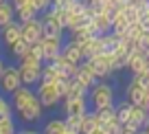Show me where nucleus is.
<instances>
[{"instance_id": "obj_1", "label": "nucleus", "mask_w": 149, "mask_h": 134, "mask_svg": "<svg viewBox=\"0 0 149 134\" xmlns=\"http://www.w3.org/2000/svg\"><path fill=\"white\" fill-rule=\"evenodd\" d=\"M13 103H15V112L20 114L22 121H37L42 116V103H40L37 95L31 93L29 86H20L13 93Z\"/></svg>"}, {"instance_id": "obj_2", "label": "nucleus", "mask_w": 149, "mask_h": 134, "mask_svg": "<svg viewBox=\"0 0 149 134\" xmlns=\"http://www.w3.org/2000/svg\"><path fill=\"white\" fill-rule=\"evenodd\" d=\"M90 103H92L94 110H103V108L116 106L114 103V88L105 81H97L92 88H90Z\"/></svg>"}, {"instance_id": "obj_3", "label": "nucleus", "mask_w": 149, "mask_h": 134, "mask_svg": "<svg viewBox=\"0 0 149 134\" xmlns=\"http://www.w3.org/2000/svg\"><path fill=\"white\" fill-rule=\"evenodd\" d=\"M42 62H37V60H33L31 55H26L22 60V64L18 66V73H20V79H22V83L24 86H29L31 88L33 83H37L40 79H42Z\"/></svg>"}, {"instance_id": "obj_4", "label": "nucleus", "mask_w": 149, "mask_h": 134, "mask_svg": "<svg viewBox=\"0 0 149 134\" xmlns=\"http://www.w3.org/2000/svg\"><path fill=\"white\" fill-rule=\"evenodd\" d=\"M20 83H22V79H20L18 68H13V66H7V68L2 70V75H0V86H2V93L13 95L15 90L20 88Z\"/></svg>"}, {"instance_id": "obj_5", "label": "nucleus", "mask_w": 149, "mask_h": 134, "mask_svg": "<svg viewBox=\"0 0 149 134\" xmlns=\"http://www.w3.org/2000/svg\"><path fill=\"white\" fill-rule=\"evenodd\" d=\"M37 99H40V103L46 108L55 106L57 101H59V93H57L55 83H40V88H37Z\"/></svg>"}, {"instance_id": "obj_6", "label": "nucleus", "mask_w": 149, "mask_h": 134, "mask_svg": "<svg viewBox=\"0 0 149 134\" xmlns=\"http://www.w3.org/2000/svg\"><path fill=\"white\" fill-rule=\"evenodd\" d=\"M40 44H42V60L46 64H53L61 55V42L59 40H46V37H42Z\"/></svg>"}, {"instance_id": "obj_7", "label": "nucleus", "mask_w": 149, "mask_h": 134, "mask_svg": "<svg viewBox=\"0 0 149 134\" xmlns=\"http://www.w3.org/2000/svg\"><path fill=\"white\" fill-rule=\"evenodd\" d=\"M22 40L29 44H37L42 40V20H31V22L22 24Z\"/></svg>"}, {"instance_id": "obj_8", "label": "nucleus", "mask_w": 149, "mask_h": 134, "mask_svg": "<svg viewBox=\"0 0 149 134\" xmlns=\"http://www.w3.org/2000/svg\"><path fill=\"white\" fill-rule=\"evenodd\" d=\"M72 79H74L77 83H81L84 88H88V90L97 83V77H94V73H92V68H90L88 62H81L79 68H77V75H74Z\"/></svg>"}, {"instance_id": "obj_9", "label": "nucleus", "mask_w": 149, "mask_h": 134, "mask_svg": "<svg viewBox=\"0 0 149 134\" xmlns=\"http://www.w3.org/2000/svg\"><path fill=\"white\" fill-rule=\"evenodd\" d=\"M22 40V24L20 22H11L2 29V42H5L7 46H13L15 42Z\"/></svg>"}, {"instance_id": "obj_10", "label": "nucleus", "mask_w": 149, "mask_h": 134, "mask_svg": "<svg viewBox=\"0 0 149 134\" xmlns=\"http://www.w3.org/2000/svg\"><path fill=\"white\" fill-rule=\"evenodd\" d=\"M143 99H145V88L132 79V81L127 83V88H125V101H130L132 106H140Z\"/></svg>"}, {"instance_id": "obj_11", "label": "nucleus", "mask_w": 149, "mask_h": 134, "mask_svg": "<svg viewBox=\"0 0 149 134\" xmlns=\"http://www.w3.org/2000/svg\"><path fill=\"white\" fill-rule=\"evenodd\" d=\"M66 116H86L88 114V99H74V101H64Z\"/></svg>"}, {"instance_id": "obj_12", "label": "nucleus", "mask_w": 149, "mask_h": 134, "mask_svg": "<svg viewBox=\"0 0 149 134\" xmlns=\"http://www.w3.org/2000/svg\"><path fill=\"white\" fill-rule=\"evenodd\" d=\"M61 57H64L66 62H70V64L79 66L81 62H84V57H81V51H79V44L77 42L70 40L66 46H61Z\"/></svg>"}, {"instance_id": "obj_13", "label": "nucleus", "mask_w": 149, "mask_h": 134, "mask_svg": "<svg viewBox=\"0 0 149 134\" xmlns=\"http://www.w3.org/2000/svg\"><path fill=\"white\" fill-rule=\"evenodd\" d=\"M99 42H101V53L103 55H114V51H116L121 40H118L114 33H105V35L99 37Z\"/></svg>"}, {"instance_id": "obj_14", "label": "nucleus", "mask_w": 149, "mask_h": 134, "mask_svg": "<svg viewBox=\"0 0 149 134\" xmlns=\"http://www.w3.org/2000/svg\"><path fill=\"white\" fill-rule=\"evenodd\" d=\"M86 97H88V88H84L74 79H70V86H68V93H66L64 101H74V99H86Z\"/></svg>"}, {"instance_id": "obj_15", "label": "nucleus", "mask_w": 149, "mask_h": 134, "mask_svg": "<svg viewBox=\"0 0 149 134\" xmlns=\"http://www.w3.org/2000/svg\"><path fill=\"white\" fill-rule=\"evenodd\" d=\"M97 130H101V128H99V119H97V114H94V112H88V114L84 116V121H81V130H79V134H94Z\"/></svg>"}, {"instance_id": "obj_16", "label": "nucleus", "mask_w": 149, "mask_h": 134, "mask_svg": "<svg viewBox=\"0 0 149 134\" xmlns=\"http://www.w3.org/2000/svg\"><path fill=\"white\" fill-rule=\"evenodd\" d=\"M130 114H132V103L130 101H121L116 103V121L121 125H125L130 121Z\"/></svg>"}, {"instance_id": "obj_17", "label": "nucleus", "mask_w": 149, "mask_h": 134, "mask_svg": "<svg viewBox=\"0 0 149 134\" xmlns=\"http://www.w3.org/2000/svg\"><path fill=\"white\" fill-rule=\"evenodd\" d=\"M57 79H61L59 73H57V68L53 64H46L42 68V79H40V83H55Z\"/></svg>"}, {"instance_id": "obj_18", "label": "nucleus", "mask_w": 149, "mask_h": 134, "mask_svg": "<svg viewBox=\"0 0 149 134\" xmlns=\"http://www.w3.org/2000/svg\"><path fill=\"white\" fill-rule=\"evenodd\" d=\"M11 22H13V7L9 2H2L0 5V29H5Z\"/></svg>"}, {"instance_id": "obj_19", "label": "nucleus", "mask_w": 149, "mask_h": 134, "mask_svg": "<svg viewBox=\"0 0 149 134\" xmlns=\"http://www.w3.org/2000/svg\"><path fill=\"white\" fill-rule=\"evenodd\" d=\"M94 114H97V119H99V128H101L103 123H107V121H112V119H116V106L103 108V110H94Z\"/></svg>"}, {"instance_id": "obj_20", "label": "nucleus", "mask_w": 149, "mask_h": 134, "mask_svg": "<svg viewBox=\"0 0 149 134\" xmlns=\"http://www.w3.org/2000/svg\"><path fill=\"white\" fill-rule=\"evenodd\" d=\"M44 134H66V125L61 119H53L44 125Z\"/></svg>"}, {"instance_id": "obj_21", "label": "nucleus", "mask_w": 149, "mask_h": 134, "mask_svg": "<svg viewBox=\"0 0 149 134\" xmlns=\"http://www.w3.org/2000/svg\"><path fill=\"white\" fill-rule=\"evenodd\" d=\"M81 121H84V116H66V119H64L66 132H70V134H79Z\"/></svg>"}, {"instance_id": "obj_22", "label": "nucleus", "mask_w": 149, "mask_h": 134, "mask_svg": "<svg viewBox=\"0 0 149 134\" xmlns=\"http://www.w3.org/2000/svg\"><path fill=\"white\" fill-rule=\"evenodd\" d=\"M29 51H31V44H29V42H24V40L15 42L13 46H11V53H13V55H18L20 60H24V57L29 55Z\"/></svg>"}, {"instance_id": "obj_23", "label": "nucleus", "mask_w": 149, "mask_h": 134, "mask_svg": "<svg viewBox=\"0 0 149 134\" xmlns=\"http://www.w3.org/2000/svg\"><path fill=\"white\" fill-rule=\"evenodd\" d=\"M15 13H18V18H20V24H24V22H31V20H35L37 11L33 9V7H24V9L15 11Z\"/></svg>"}, {"instance_id": "obj_24", "label": "nucleus", "mask_w": 149, "mask_h": 134, "mask_svg": "<svg viewBox=\"0 0 149 134\" xmlns=\"http://www.w3.org/2000/svg\"><path fill=\"white\" fill-rule=\"evenodd\" d=\"M101 130H103L105 134H123V125L118 123L116 119H112V121H107V123H103Z\"/></svg>"}, {"instance_id": "obj_25", "label": "nucleus", "mask_w": 149, "mask_h": 134, "mask_svg": "<svg viewBox=\"0 0 149 134\" xmlns=\"http://www.w3.org/2000/svg\"><path fill=\"white\" fill-rule=\"evenodd\" d=\"M29 55H31L33 60H37V62H44V60H42V44H40V42H37V44H31Z\"/></svg>"}, {"instance_id": "obj_26", "label": "nucleus", "mask_w": 149, "mask_h": 134, "mask_svg": "<svg viewBox=\"0 0 149 134\" xmlns=\"http://www.w3.org/2000/svg\"><path fill=\"white\" fill-rule=\"evenodd\" d=\"M31 7L35 11H44V9H51V0H31Z\"/></svg>"}, {"instance_id": "obj_27", "label": "nucleus", "mask_w": 149, "mask_h": 134, "mask_svg": "<svg viewBox=\"0 0 149 134\" xmlns=\"http://www.w3.org/2000/svg\"><path fill=\"white\" fill-rule=\"evenodd\" d=\"M7 116H11V108H9V103L5 101V97L0 95V119H7Z\"/></svg>"}, {"instance_id": "obj_28", "label": "nucleus", "mask_w": 149, "mask_h": 134, "mask_svg": "<svg viewBox=\"0 0 149 134\" xmlns=\"http://www.w3.org/2000/svg\"><path fill=\"white\" fill-rule=\"evenodd\" d=\"M11 7H13V11H20L24 7H31V0H11Z\"/></svg>"}, {"instance_id": "obj_29", "label": "nucleus", "mask_w": 149, "mask_h": 134, "mask_svg": "<svg viewBox=\"0 0 149 134\" xmlns=\"http://www.w3.org/2000/svg\"><path fill=\"white\" fill-rule=\"evenodd\" d=\"M70 2H72V0H51V7H53V9H61V11H64Z\"/></svg>"}, {"instance_id": "obj_30", "label": "nucleus", "mask_w": 149, "mask_h": 134, "mask_svg": "<svg viewBox=\"0 0 149 134\" xmlns=\"http://www.w3.org/2000/svg\"><path fill=\"white\" fill-rule=\"evenodd\" d=\"M140 108H145V110L149 112V88H145V99H143V103H140Z\"/></svg>"}, {"instance_id": "obj_31", "label": "nucleus", "mask_w": 149, "mask_h": 134, "mask_svg": "<svg viewBox=\"0 0 149 134\" xmlns=\"http://www.w3.org/2000/svg\"><path fill=\"white\" fill-rule=\"evenodd\" d=\"M140 132H145V134H149V121H147V123H145V125H143V130H140Z\"/></svg>"}, {"instance_id": "obj_32", "label": "nucleus", "mask_w": 149, "mask_h": 134, "mask_svg": "<svg viewBox=\"0 0 149 134\" xmlns=\"http://www.w3.org/2000/svg\"><path fill=\"white\" fill-rule=\"evenodd\" d=\"M127 2H132V5H138V2H143V0H127Z\"/></svg>"}, {"instance_id": "obj_33", "label": "nucleus", "mask_w": 149, "mask_h": 134, "mask_svg": "<svg viewBox=\"0 0 149 134\" xmlns=\"http://www.w3.org/2000/svg\"><path fill=\"white\" fill-rule=\"evenodd\" d=\"M22 134H37V132H33V130H26V132H22Z\"/></svg>"}, {"instance_id": "obj_34", "label": "nucleus", "mask_w": 149, "mask_h": 134, "mask_svg": "<svg viewBox=\"0 0 149 134\" xmlns=\"http://www.w3.org/2000/svg\"><path fill=\"white\" fill-rule=\"evenodd\" d=\"M2 70H5V68H2V60H0V75H2Z\"/></svg>"}, {"instance_id": "obj_35", "label": "nucleus", "mask_w": 149, "mask_h": 134, "mask_svg": "<svg viewBox=\"0 0 149 134\" xmlns=\"http://www.w3.org/2000/svg\"><path fill=\"white\" fill-rule=\"evenodd\" d=\"M94 134H105V132H103V130H97V132H94Z\"/></svg>"}, {"instance_id": "obj_36", "label": "nucleus", "mask_w": 149, "mask_h": 134, "mask_svg": "<svg viewBox=\"0 0 149 134\" xmlns=\"http://www.w3.org/2000/svg\"><path fill=\"white\" fill-rule=\"evenodd\" d=\"M84 2H86V5H90V2H92V0H84Z\"/></svg>"}, {"instance_id": "obj_37", "label": "nucleus", "mask_w": 149, "mask_h": 134, "mask_svg": "<svg viewBox=\"0 0 149 134\" xmlns=\"http://www.w3.org/2000/svg\"><path fill=\"white\" fill-rule=\"evenodd\" d=\"M2 2H7V0H0V5H2Z\"/></svg>"}, {"instance_id": "obj_38", "label": "nucleus", "mask_w": 149, "mask_h": 134, "mask_svg": "<svg viewBox=\"0 0 149 134\" xmlns=\"http://www.w3.org/2000/svg\"><path fill=\"white\" fill-rule=\"evenodd\" d=\"M138 134H145V132H138Z\"/></svg>"}, {"instance_id": "obj_39", "label": "nucleus", "mask_w": 149, "mask_h": 134, "mask_svg": "<svg viewBox=\"0 0 149 134\" xmlns=\"http://www.w3.org/2000/svg\"><path fill=\"white\" fill-rule=\"evenodd\" d=\"M0 134H2V130H0Z\"/></svg>"}, {"instance_id": "obj_40", "label": "nucleus", "mask_w": 149, "mask_h": 134, "mask_svg": "<svg viewBox=\"0 0 149 134\" xmlns=\"http://www.w3.org/2000/svg\"><path fill=\"white\" fill-rule=\"evenodd\" d=\"M66 134H70V132H66Z\"/></svg>"}]
</instances>
